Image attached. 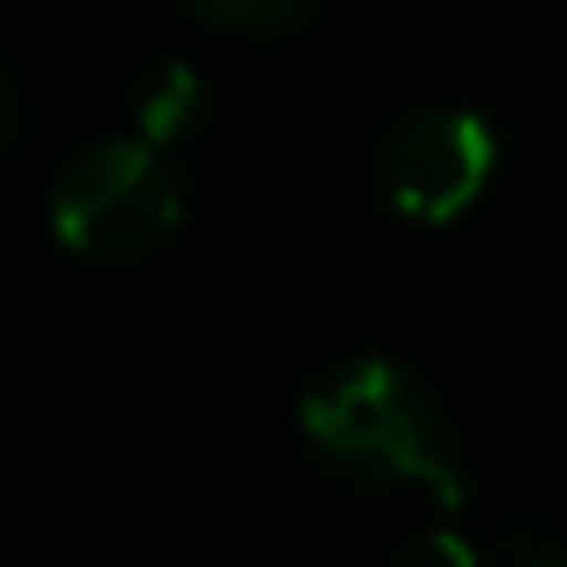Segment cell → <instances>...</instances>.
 Wrapping results in <instances>:
<instances>
[{
    "label": "cell",
    "mask_w": 567,
    "mask_h": 567,
    "mask_svg": "<svg viewBox=\"0 0 567 567\" xmlns=\"http://www.w3.org/2000/svg\"><path fill=\"white\" fill-rule=\"evenodd\" d=\"M494 159H501L494 128L482 123L476 111L433 104V111L403 116V123L379 141L372 172H379V189L396 214L445 226L488 189Z\"/></svg>",
    "instance_id": "cell-3"
},
{
    "label": "cell",
    "mask_w": 567,
    "mask_h": 567,
    "mask_svg": "<svg viewBox=\"0 0 567 567\" xmlns=\"http://www.w3.org/2000/svg\"><path fill=\"white\" fill-rule=\"evenodd\" d=\"M525 567H567V561H561V555H530Z\"/></svg>",
    "instance_id": "cell-8"
},
{
    "label": "cell",
    "mask_w": 567,
    "mask_h": 567,
    "mask_svg": "<svg viewBox=\"0 0 567 567\" xmlns=\"http://www.w3.org/2000/svg\"><path fill=\"white\" fill-rule=\"evenodd\" d=\"M177 177L147 141H99L68 165L50 196L55 238L80 257H141L177 233Z\"/></svg>",
    "instance_id": "cell-2"
},
{
    "label": "cell",
    "mask_w": 567,
    "mask_h": 567,
    "mask_svg": "<svg viewBox=\"0 0 567 567\" xmlns=\"http://www.w3.org/2000/svg\"><path fill=\"white\" fill-rule=\"evenodd\" d=\"M196 19L208 25H233V31H275V25H293L311 0H184Z\"/></svg>",
    "instance_id": "cell-5"
},
{
    "label": "cell",
    "mask_w": 567,
    "mask_h": 567,
    "mask_svg": "<svg viewBox=\"0 0 567 567\" xmlns=\"http://www.w3.org/2000/svg\"><path fill=\"white\" fill-rule=\"evenodd\" d=\"M391 567H476V549H470L457 530H421L396 549Z\"/></svg>",
    "instance_id": "cell-6"
},
{
    "label": "cell",
    "mask_w": 567,
    "mask_h": 567,
    "mask_svg": "<svg viewBox=\"0 0 567 567\" xmlns=\"http://www.w3.org/2000/svg\"><path fill=\"white\" fill-rule=\"evenodd\" d=\"M299 427L348 476L403 482L440 506H464V482L445 452V427L433 396L391 360H354L311 384L299 403Z\"/></svg>",
    "instance_id": "cell-1"
},
{
    "label": "cell",
    "mask_w": 567,
    "mask_h": 567,
    "mask_svg": "<svg viewBox=\"0 0 567 567\" xmlns=\"http://www.w3.org/2000/svg\"><path fill=\"white\" fill-rule=\"evenodd\" d=\"M13 116H19L13 86H7V74H0V147H7V135H13Z\"/></svg>",
    "instance_id": "cell-7"
},
{
    "label": "cell",
    "mask_w": 567,
    "mask_h": 567,
    "mask_svg": "<svg viewBox=\"0 0 567 567\" xmlns=\"http://www.w3.org/2000/svg\"><path fill=\"white\" fill-rule=\"evenodd\" d=\"M196 111H202V86H196V68H184V62L159 68V74L141 80V92H135V123H141V141H147V147L184 135Z\"/></svg>",
    "instance_id": "cell-4"
}]
</instances>
